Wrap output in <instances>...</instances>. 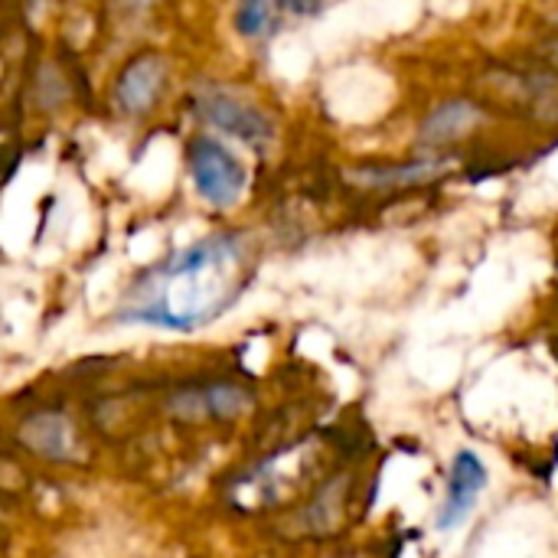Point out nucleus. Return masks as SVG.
<instances>
[{
    "label": "nucleus",
    "mask_w": 558,
    "mask_h": 558,
    "mask_svg": "<svg viewBox=\"0 0 558 558\" xmlns=\"http://www.w3.org/2000/svg\"><path fill=\"white\" fill-rule=\"evenodd\" d=\"M248 275V242L235 232H219L141 275L118 317L163 330H196L235 304Z\"/></svg>",
    "instance_id": "1"
},
{
    "label": "nucleus",
    "mask_w": 558,
    "mask_h": 558,
    "mask_svg": "<svg viewBox=\"0 0 558 558\" xmlns=\"http://www.w3.org/2000/svg\"><path fill=\"white\" fill-rule=\"evenodd\" d=\"M190 173L199 196L219 209L239 203L245 190V167L213 137H196L190 144Z\"/></svg>",
    "instance_id": "2"
},
{
    "label": "nucleus",
    "mask_w": 558,
    "mask_h": 558,
    "mask_svg": "<svg viewBox=\"0 0 558 558\" xmlns=\"http://www.w3.org/2000/svg\"><path fill=\"white\" fill-rule=\"evenodd\" d=\"M196 111H199V118L206 124H213V128L252 144V147H262V144H268L275 137L271 118L262 108H255V105H248V101H242V98H235L229 92H219V88L203 92L196 98Z\"/></svg>",
    "instance_id": "3"
},
{
    "label": "nucleus",
    "mask_w": 558,
    "mask_h": 558,
    "mask_svg": "<svg viewBox=\"0 0 558 558\" xmlns=\"http://www.w3.org/2000/svg\"><path fill=\"white\" fill-rule=\"evenodd\" d=\"M163 85H167V62L163 56L157 52H141L134 56L124 72L118 75V85H114V101L121 111L128 114H144L154 108V101L163 95Z\"/></svg>",
    "instance_id": "4"
},
{
    "label": "nucleus",
    "mask_w": 558,
    "mask_h": 558,
    "mask_svg": "<svg viewBox=\"0 0 558 558\" xmlns=\"http://www.w3.org/2000/svg\"><path fill=\"white\" fill-rule=\"evenodd\" d=\"M484 487H487V468L481 464V458L474 451H461L448 474V494H445V507L438 513V526L454 530L474 510Z\"/></svg>",
    "instance_id": "5"
},
{
    "label": "nucleus",
    "mask_w": 558,
    "mask_h": 558,
    "mask_svg": "<svg viewBox=\"0 0 558 558\" xmlns=\"http://www.w3.org/2000/svg\"><path fill=\"white\" fill-rule=\"evenodd\" d=\"M477 121H481V108H477L474 101L458 98V101L441 105V108L422 124L418 141H422L425 147H441V144H451V141L464 137Z\"/></svg>",
    "instance_id": "6"
},
{
    "label": "nucleus",
    "mask_w": 558,
    "mask_h": 558,
    "mask_svg": "<svg viewBox=\"0 0 558 558\" xmlns=\"http://www.w3.org/2000/svg\"><path fill=\"white\" fill-rule=\"evenodd\" d=\"M448 173V163L445 160H418V163H409V167H366V170H353V183L360 186H369V190H389V186H412V183H425V180H435Z\"/></svg>",
    "instance_id": "7"
},
{
    "label": "nucleus",
    "mask_w": 558,
    "mask_h": 558,
    "mask_svg": "<svg viewBox=\"0 0 558 558\" xmlns=\"http://www.w3.org/2000/svg\"><path fill=\"white\" fill-rule=\"evenodd\" d=\"M23 441L43 458L72 454V428L62 415H36L23 425Z\"/></svg>",
    "instance_id": "8"
},
{
    "label": "nucleus",
    "mask_w": 558,
    "mask_h": 558,
    "mask_svg": "<svg viewBox=\"0 0 558 558\" xmlns=\"http://www.w3.org/2000/svg\"><path fill=\"white\" fill-rule=\"evenodd\" d=\"M180 402H190V405L196 402L203 415H239L248 405V392H242L235 386H213V389L186 396Z\"/></svg>",
    "instance_id": "9"
},
{
    "label": "nucleus",
    "mask_w": 558,
    "mask_h": 558,
    "mask_svg": "<svg viewBox=\"0 0 558 558\" xmlns=\"http://www.w3.org/2000/svg\"><path fill=\"white\" fill-rule=\"evenodd\" d=\"M275 26V7L271 0H239L235 7V29L248 39L268 36Z\"/></svg>",
    "instance_id": "10"
},
{
    "label": "nucleus",
    "mask_w": 558,
    "mask_h": 558,
    "mask_svg": "<svg viewBox=\"0 0 558 558\" xmlns=\"http://www.w3.org/2000/svg\"><path fill=\"white\" fill-rule=\"evenodd\" d=\"M278 3H281V10H288L294 16H314L324 7V0H278Z\"/></svg>",
    "instance_id": "11"
},
{
    "label": "nucleus",
    "mask_w": 558,
    "mask_h": 558,
    "mask_svg": "<svg viewBox=\"0 0 558 558\" xmlns=\"http://www.w3.org/2000/svg\"><path fill=\"white\" fill-rule=\"evenodd\" d=\"M556 23H558V16H556Z\"/></svg>",
    "instance_id": "12"
}]
</instances>
